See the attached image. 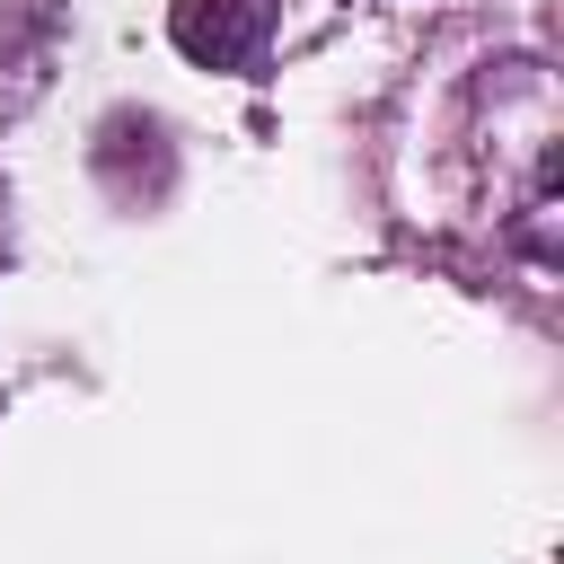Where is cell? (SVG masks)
Segmentation results:
<instances>
[{"label": "cell", "instance_id": "1", "mask_svg": "<svg viewBox=\"0 0 564 564\" xmlns=\"http://www.w3.org/2000/svg\"><path fill=\"white\" fill-rule=\"evenodd\" d=\"M167 35L185 62H212V70H247L273 35V0H176L167 9Z\"/></svg>", "mask_w": 564, "mask_h": 564}]
</instances>
